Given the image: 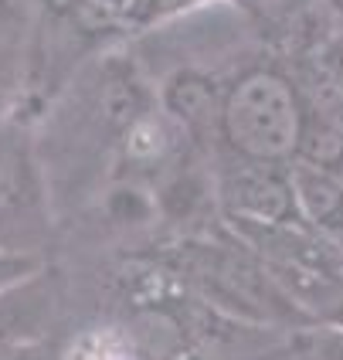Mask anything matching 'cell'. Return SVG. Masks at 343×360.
Segmentation results:
<instances>
[{
    "label": "cell",
    "instance_id": "1",
    "mask_svg": "<svg viewBox=\"0 0 343 360\" xmlns=\"http://www.w3.org/2000/svg\"><path fill=\"white\" fill-rule=\"evenodd\" d=\"M218 126L248 163H279L299 150L303 105L279 72H248L221 99Z\"/></svg>",
    "mask_w": 343,
    "mask_h": 360
},
{
    "label": "cell",
    "instance_id": "2",
    "mask_svg": "<svg viewBox=\"0 0 343 360\" xmlns=\"http://www.w3.org/2000/svg\"><path fill=\"white\" fill-rule=\"evenodd\" d=\"M224 204L235 221L248 224H289L299 221L292 174H279L276 163H248L224 180Z\"/></svg>",
    "mask_w": 343,
    "mask_h": 360
},
{
    "label": "cell",
    "instance_id": "3",
    "mask_svg": "<svg viewBox=\"0 0 343 360\" xmlns=\"http://www.w3.org/2000/svg\"><path fill=\"white\" fill-rule=\"evenodd\" d=\"M292 191H296V207L299 221L323 235L330 245L343 241V180L330 170L299 163L292 170Z\"/></svg>",
    "mask_w": 343,
    "mask_h": 360
},
{
    "label": "cell",
    "instance_id": "4",
    "mask_svg": "<svg viewBox=\"0 0 343 360\" xmlns=\"http://www.w3.org/2000/svg\"><path fill=\"white\" fill-rule=\"evenodd\" d=\"M163 102L174 112V120L187 122L194 129L221 120V96H218L214 82L201 75V72H177L167 82Z\"/></svg>",
    "mask_w": 343,
    "mask_h": 360
},
{
    "label": "cell",
    "instance_id": "5",
    "mask_svg": "<svg viewBox=\"0 0 343 360\" xmlns=\"http://www.w3.org/2000/svg\"><path fill=\"white\" fill-rule=\"evenodd\" d=\"M34 200V174L24 150L0 143V221L14 218Z\"/></svg>",
    "mask_w": 343,
    "mask_h": 360
},
{
    "label": "cell",
    "instance_id": "6",
    "mask_svg": "<svg viewBox=\"0 0 343 360\" xmlns=\"http://www.w3.org/2000/svg\"><path fill=\"white\" fill-rule=\"evenodd\" d=\"M309 360H343V330L326 326L309 337Z\"/></svg>",
    "mask_w": 343,
    "mask_h": 360
},
{
    "label": "cell",
    "instance_id": "7",
    "mask_svg": "<svg viewBox=\"0 0 343 360\" xmlns=\"http://www.w3.org/2000/svg\"><path fill=\"white\" fill-rule=\"evenodd\" d=\"M31 269H34V262L31 259L14 255V252H0V292H7V289L20 285V282L31 276Z\"/></svg>",
    "mask_w": 343,
    "mask_h": 360
},
{
    "label": "cell",
    "instance_id": "8",
    "mask_svg": "<svg viewBox=\"0 0 343 360\" xmlns=\"http://www.w3.org/2000/svg\"><path fill=\"white\" fill-rule=\"evenodd\" d=\"M326 326H333V330H343V292L337 296V302L326 309Z\"/></svg>",
    "mask_w": 343,
    "mask_h": 360
}]
</instances>
